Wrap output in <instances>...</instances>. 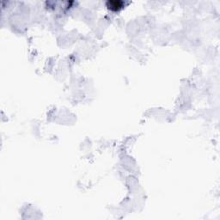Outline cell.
<instances>
[{"mask_svg":"<svg viewBox=\"0 0 220 220\" xmlns=\"http://www.w3.org/2000/svg\"><path fill=\"white\" fill-rule=\"evenodd\" d=\"M123 3L120 1H110L107 3V6L113 11H118L121 7H122Z\"/></svg>","mask_w":220,"mask_h":220,"instance_id":"obj_1","label":"cell"}]
</instances>
